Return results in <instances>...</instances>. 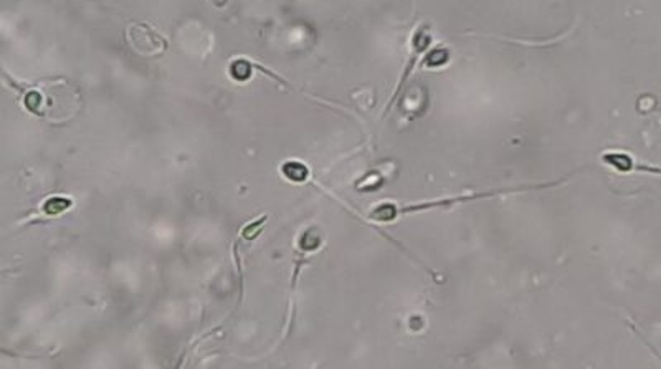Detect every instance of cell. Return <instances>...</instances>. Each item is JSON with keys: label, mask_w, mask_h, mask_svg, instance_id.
<instances>
[{"label": "cell", "mask_w": 661, "mask_h": 369, "mask_svg": "<svg viewBox=\"0 0 661 369\" xmlns=\"http://www.w3.org/2000/svg\"><path fill=\"white\" fill-rule=\"evenodd\" d=\"M569 177H562L559 181L552 182H541V184H530L526 188H514V189H494V190H483V192H462L455 195H445V197H432L424 199V201L408 202V204H397V202H380L374 206L371 212H369V219L374 222H394L399 217L417 214V212L433 211V209H450V207L458 206V204H468L475 201H485V199L499 197V195H511L519 192H528V190L536 189H547L554 188V186H560L567 182Z\"/></svg>", "instance_id": "1"}, {"label": "cell", "mask_w": 661, "mask_h": 369, "mask_svg": "<svg viewBox=\"0 0 661 369\" xmlns=\"http://www.w3.org/2000/svg\"><path fill=\"white\" fill-rule=\"evenodd\" d=\"M69 204H72V202H69V199L51 197L45 204H43V211H45V214H49V215L62 214V212H67Z\"/></svg>", "instance_id": "3"}, {"label": "cell", "mask_w": 661, "mask_h": 369, "mask_svg": "<svg viewBox=\"0 0 661 369\" xmlns=\"http://www.w3.org/2000/svg\"><path fill=\"white\" fill-rule=\"evenodd\" d=\"M603 164L608 167L615 169L619 172H651V174H661V167L648 166V164L638 163L637 159L627 153H620V151H607L600 156Z\"/></svg>", "instance_id": "2"}, {"label": "cell", "mask_w": 661, "mask_h": 369, "mask_svg": "<svg viewBox=\"0 0 661 369\" xmlns=\"http://www.w3.org/2000/svg\"><path fill=\"white\" fill-rule=\"evenodd\" d=\"M283 172H285V176L288 177V179L294 182H301L306 179L308 169L299 163H288L283 166Z\"/></svg>", "instance_id": "4"}]
</instances>
